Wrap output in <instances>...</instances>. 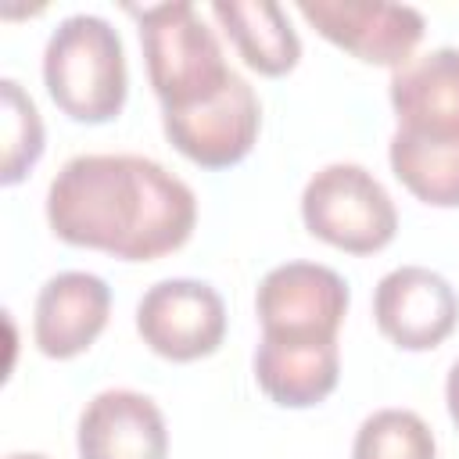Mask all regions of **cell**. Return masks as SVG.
Instances as JSON below:
<instances>
[{
    "mask_svg": "<svg viewBox=\"0 0 459 459\" xmlns=\"http://www.w3.org/2000/svg\"><path fill=\"white\" fill-rule=\"evenodd\" d=\"M298 11L333 47L366 65L387 68H402L405 61H412V50L427 29L416 7L387 0H301Z\"/></svg>",
    "mask_w": 459,
    "mask_h": 459,
    "instance_id": "obj_7",
    "label": "cell"
},
{
    "mask_svg": "<svg viewBox=\"0 0 459 459\" xmlns=\"http://www.w3.org/2000/svg\"><path fill=\"white\" fill-rule=\"evenodd\" d=\"M0 183L14 186L43 154V118L14 79H0Z\"/></svg>",
    "mask_w": 459,
    "mask_h": 459,
    "instance_id": "obj_16",
    "label": "cell"
},
{
    "mask_svg": "<svg viewBox=\"0 0 459 459\" xmlns=\"http://www.w3.org/2000/svg\"><path fill=\"white\" fill-rule=\"evenodd\" d=\"M445 402H448V416H452V423L459 427V359H455V366L448 369V380H445Z\"/></svg>",
    "mask_w": 459,
    "mask_h": 459,
    "instance_id": "obj_18",
    "label": "cell"
},
{
    "mask_svg": "<svg viewBox=\"0 0 459 459\" xmlns=\"http://www.w3.org/2000/svg\"><path fill=\"white\" fill-rule=\"evenodd\" d=\"M262 104L244 75L233 79L204 104L161 115L169 143L201 169H230L244 161L258 140Z\"/></svg>",
    "mask_w": 459,
    "mask_h": 459,
    "instance_id": "obj_8",
    "label": "cell"
},
{
    "mask_svg": "<svg viewBox=\"0 0 459 459\" xmlns=\"http://www.w3.org/2000/svg\"><path fill=\"white\" fill-rule=\"evenodd\" d=\"M136 333L143 344L172 362H194L219 351L226 337V305L212 283L161 280L143 290L136 305Z\"/></svg>",
    "mask_w": 459,
    "mask_h": 459,
    "instance_id": "obj_6",
    "label": "cell"
},
{
    "mask_svg": "<svg viewBox=\"0 0 459 459\" xmlns=\"http://www.w3.org/2000/svg\"><path fill=\"white\" fill-rule=\"evenodd\" d=\"M351 459H437V445L420 412L377 409L355 430Z\"/></svg>",
    "mask_w": 459,
    "mask_h": 459,
    "instance_id": "obj_17",
    "label": "cell"
},
{
    "mask_svg": "<svg viewBox=\"0 0 459 459\" xmlns=\"http://www.w3.org/2000/svg\"><path fill=\"white\" fill-rule=\"evenodd\" d=\"M348 283L319 262H283L269 269L255 294L262 337L287 341H337L348 316Z\"/></svg>",
    "mask_w": 459,
    "mask_h": 459,
    "instance_id": "obj_5",
    "label": "cell"
},
{
    "mask_svg": "<svg viewBox=\"0 0 459 459\" xmlns=\"http://www.w3.org/2000/svg\"><path fill=\"white\" fill-rule=\"evenodd\" d=\"M79 459H169L161 409L129 387L100 391L79 416Z\"/></svg>",
    "mask_w": 459,
    "mask_h": 459,
    "instance_id": "obj_10",
    "label": "cell"
},
{
    "mask_svg": "<svg viewBox=\"0 0 459 459\" xmlns=\"http://www.w3.org/2000/svg\"><path fill=\"white\" fill-rule=\"evenodd\" d=\"M387 158L412 197L434 208H459V140H423L394 129Z\"/></svg>",
    "mask_w": 459,
    "mask_h": 459,
    "instance_id": "obj_15",
    "label": "cell"
},
{
    "mask_svg": "<svg viewBox=\"0 0 459 459\" xmlns=\"http://www.w3.org/2000/svg\"><path fill=\"white\" fill-rule=\"evenodd\" d=\"M212 14L258 75H287L298 65L301 39L276 0H215Z\"/></svg>",
    "mask_w": 459,
    "mask_h": 459,
    "instance_id": "obj_14",
    "label": "cell"
},
{
    "mask_svg": "<svg viewBox=\"0 0 459 459\" xmlns=\"http://www.w3.org/2000/svg\"><path fill=\"white\" fill-rule=\"evenodd\" d=\"M341 377L337 341H287L262 337L255 348V380L283 409H308L323 402Z\"/></svg>",
    "mask_w": 459,
    "mask_h": 459,
    "instance_id": "obj_13",
    "label": "cell"
},
{
    "mask_svg": "<svg viewBox=\"0 0 459 459\" xmlns=\"http://www.w3.org/2000/svg\"><path fill=\"white\" fill-rule=\"evenodd\" d=\"M111 287L93 273H57L36 294L32 341L47 359L86 351L108 326Z\"/></svg>",
    "mask_w": 459,
    "mask_h": 459,
    "instance_id": "obj_12",
    "label": "cell"
},
{
    "mask_svg": "<svg viewBox=\"0 0 459 459\" xmlns=\"http://www.w3.org/2000/svg\"><path fill=\"white\" fill-rule=\"evenodd\" d=\"M43 82L50 100L75 122H111L129 90L118 29L100 14L57 22L43 50Z\"/></svg>",
    "mask_w": 459,
    "mask_h": 459,
    "instance_id": "obj_2",
    "label": "cell"
},
{
    "mask_svg": "<svg viewBox=\"0 0 459 459\" xmlns=\"http://www.w3.org/2000/svg\"><path fill=\"white\" fill-rule=\"evenodd\" d=\"M47 222L65 244L151 262L190 240L197 197L143 154H75L47 186Z\"/></svg>",
    "mask_w": 459,
    "mask_h": 459,
    "instance_id": "obj_1",
    "label": "cell"
},
{
    "mask_svg": "<svg viewBox=\"0 0 459 459\" xmlns=\"http://www.w3.org/2000/svg\"><path fill=\"white\" fill-rule=\"evenodd\" d=\"M387 97L398 133L459 140V47H434L394 68Z\"/></svg>",
    "mask_w": 459,
    "mask_h": 459,
    "instance_id": "obj_11",
    "label": "cell"
},
{
    "mask_svg": "<svg viewBox=\"0 0 459 459\" xmlns=\"http://www.w3.org/2000/svg\"><path fill=\"white\" fill-rule=\"evenodd\" d=\"M129 14L140 18L147 79L154 86V97L161 100V115L197 108L233 79V68L226 65L215 32L204 25L190 0L143 11L129 7Z\"/></svg>",
    "mask_w": 459,
    "mask_h": 459,
    "instance_id": "obj_3",
    "label": "cell"
},
{
    "mask_svg": "<svg viewBox=\"0 0 459 459\" xmlns=\"http://www.w3.org/2000/svg\"><path fill=\"white\" fill-rule=\"evenodd\" d=\"M7 459H50V455H39V452H11Z\"/></svg>",
    "mask_w": 459,
    "mask_h": 459,
    "instance_id": "obj_19",
    "label": "cell"
},
{
    "mask_svg": "<svg viewBox=\"0 0 459 459\" xmlns=\"http://www.w3.org/2000/svg\"><path fill=\"white\" fill-rule=\"evenodd\" d=\"M301 219L312 237L348 255H373L387 247L398 233V212L391 194L369 169L355 161L323 165L305 183Z\"/></svg>",
    "mask_w": 459,
    "mask_h": 459,
    "instance_id": "obj_4",
    "label": "cell"
},
{
    "mask_svg": "<svg viewBox=\"0 0 459 459\" xmlns=\"http://www.w3.org/2000/svg\"><path fill=\"white\" fill-rule=\"evenodd\" d=\"M373 316L391 344L405 351H427L455 330L459 294L441 273L427 265H398L377 283Z\"/></svg>",
    "mask_w": 459,
    "mask_h": 459,
    "instance_id": "obj_9",
    "label": "cell"
}]
</instances>
